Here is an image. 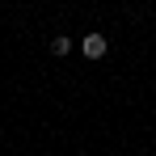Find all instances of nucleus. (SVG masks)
Instances as JSON below:
<instances>
[{
    "mask_svg": "<svg viewBox=\"0 0 156 156\" xmlns=\"http://www.w3.org/2000/svg\"><path fill=\"white\" fill-rule=\"evenodd\" d=\"M84 55H89V59H101L105 55V38L101 34H89V38H84Z\"/></svg>",
    "mask_w": 156,
    "mask_h": 156,
    "instance_id": "nucleus-1",
    "label": "nucleus"
},
{
    "mask_svg": "<svg viewBox=\"0 0 156 156\" xmlns=\"http://www.w3.org/2000/svg\"><path fill=\"white\" fill-rule=\"evenodd\" d=\"M51 51H55V55H68V51H72V38H55Z\"/></svg>",
    "mask_w": 156,
    "mask_h": 156,
    "instance_id": "nucleus-2",
    "label": "nucleus"
}]
</instances>
